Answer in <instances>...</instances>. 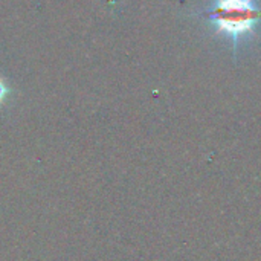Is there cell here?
<instances>
[{
    "mask_svg": "<svg viewBox=\"0 0 261 261\" xmlns=\"http://www.w3.org/2000/svg\"><path fill=\"white\" fill-rule=\"evenodd\" d=\"M6 93H8V89H6V86L3 84V81L0 80V102L3 101V98H5Z\"/></svg>",
    "mask_w": 261,
    "mask_h": 261,
    "instance_id": "2",
    "label": "cell"
},
{
    "mask_svg": "<svg viewBox=\"0 0 261 261\" xmlns=\"http://www.w3.org/2000/svg\"><path fill=\"white\" fill-rule=\"evenodd\" d=\"M205 15L214 23L217 34L228 35L237 44L240 38L254 34L261 20V8L255 0H214Z\"/></svg>",
    "mask_w": 261,
    "mask_h": 261,
    "instance_id": "1",
    "label": "cell"
}]
</instances>
